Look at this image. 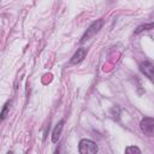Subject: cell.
<instances>
[{
  "mask_svg": "<svg viewBox=\"0 0 154 154\" xmlns=\"http://www.w3.org/2000/svg\"><path fill=\"white\" fill-rule=\"evenodd\" d=\"M11 103H12V100H8V101L4 105V107H2V109H1V112H0V122H2L4 119H6V117L8 116Z\"/></svg>",
  "mask_w": 154,
  "mask_h": 154,
  "instance_id": "obj_8",
  "label": "cell"
},
{
  "mask_svg": "<svg viewBox=\"0 0 154 154\" xmlns=\"http://www.w3.org/2000/svg\"><path fill=\"white\" fill-rule=\"evenodd\" d=\"M153 28H154V24H153V23L141 24V25H138V26L135 29L134 34H135V35H138V34H141V32H143V31H147V30H150V29H153Z\"/></svg>",
  "mask_w": 154,
  "mask_h": 154,
  "instance_id": "obj_7",
  "label": "cell"
},
{
  "mask_svg": "<svg viewBox=\"0 0 154 154\" xmlns=\"http://www.w3.org/2000/svg\"><path fill=\"white\" fill-rule=\"evenodd\" d=\"M140 71L144 75V76H147L150 81H153V77H154V65H153V63L152 61H149V60H144V61H142V63H140Z\"/></svg>",
  "mask_w": 154,
  "mask_h": 154,
  "instance_id": "obj_4",
  "label": "cell"
},
{
  "mask_svg": "<svg viewBox=\"0 0 154 154\" xmlns=\"http://www.w3.org/2000/svg\"><path fill=\"white\" fill-rule=\"evenodd\" d=\"M64 124H65V120L61 119V120L54 126V129H53V131H52V142H53V143H57V142L59 141L60 135H61V131H63V128H64Z\"/></svg>",
  "mask_w": 154,
  "mask_h": 154,
  "instance_id": "obj_6",
  "label": "cell"
},
{
  "mask_svg": "<svg viewBox=\"0 0 154 154\" xmlns=\"http://www.w3.org/2000/svg\"><path fill=\"white\" fill-rule=\"evenodd\" d=\"M102 25H103V19H102V18H99V19L94 20V22L88 26V29L84 31V34L82 35V37H81V40H79V43H84V42L89 41L91 37H94V36L100 31V29L102 28Z\"/></svg>",
  "mask_w": 154,
  "mask_h": 154,
  "instance_id": "obj_1",
  "label": "cell"
},
{
  "mask_svg": "<svg viewBox=\"0 0 154 154\" xmlns=\"http://www.w3.org/2000/svg\"><path fill=\"white\" fill-rule=\"evenodd\" d=\"M97 150L99 148L96 143L89 138H82L78 143V152L81 154H95Z\"/></svg>",
  "mask_w": 154,
  "mask_h": 154,
  "instance_id": "obj_2",
  "label": "cell"
},
{
  "mask_svg": "<svg viewBox=\"0 0 154 154\" xmlns=\"http://www.w3.org/2000/svg\"><path fill=\"white\" fill-rule=\"evenodd\" d=\"M140 126H141V130L144 135H147L149 137L154 135V119L152 117H144L141 120Z\"/></svg>",
  "mask_w": 154,
  "mask_h": 154,
  "instance_id": "obj_3",
  "label": "cell"
},
{
  "mask_svg": "<svg viewBox=\"0 0 154 154\" xmlns=\"http://www.w3.org/2000/svg\"><path fill=\"white\" fill-rule=\"evenodd\" d=\"M125 153H128V154H140L141 153V149L138 148V147H135V146H129V147H126L125 148Z\"/></svg>",
  "mask_w": 154,
  "mask_h": 154,
  "instance_id": "obj_9",
  "label": "cell"
},
{
  "mask_svg": "<svg viewBox=\"0 0 154 154\" xmlns=\"http://www.w3.org/2000/svg\"><path fill=\"white\" fill-rule=\"evenodd\" d=\"M87 53H88L87 48H84V47L78 48V49L75 52V54L71 57V59H70V65H77V64H79L81 61H83V59L85 58Z\"/></svg>",
  "mask_w": 154,
  "mask_h": 154,
  "instance_id": "obj_5",
  "label": "cell"
}]
</instances>
